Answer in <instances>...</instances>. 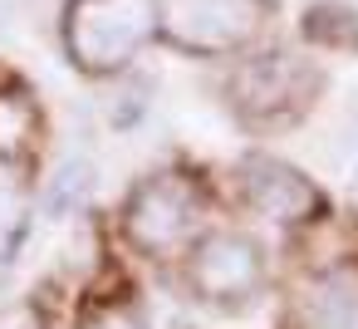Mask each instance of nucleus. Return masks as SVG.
<instances>
[{
    "label": "nucleus",
    "mask_w": 358,
    "mask_h": 329,
    "mask_svg": "<svg viewBox=\"0 0 358 329\" xmlns=\"http://www.w3.org/2000/svg\"><path fill=\"white\" fill-rule=\"evenodd\" d=\"M157 35V0H64V55L84 74H118Z\"/></svg>",
    "instance_id": "1"
},
{
    "label": "nucleus",
    "mask_w": 358,
    "mask_h": 329,
    "mask_svg": "<svg viewBox=\"0 0 358 329\" xmlns=\"http://www.w3.org/2000/svg\"><path fill=\"white\" fill-rule=\"evenodd\" d=\"M275 15V0H157V30L201 59H221L260 40Z\"/></svg>",
    "instance_id": "2"
},
{
    "label": "nucleus",
    "mask_w": 358,
    "mask_h": 329,
    "mask_svg": "<svg viewBox=\"0 0 358 329\" xmlns=\"http://www.w3.org/2000/svg\"><path fill=\"white\" fill-rule=\"evenodd\" d=\"M196 226H201V197L177 172L143 177L123 211V231L143 255H167V251L187 246L196 236Z\"/></svg>",
    "instance_id": "3"
},
{
    "label": "nucleus",
    "mask_w": 358,
    "mask_h": 329,
    "mask_svg": "<svg viewBox=\"0 0 358 329\" xmlns=\"http://www.w3.org/2000/svg\"><path fill=\"white\" fill-rule=\"evenodd\" d=\"M319 89V74L299 59V55H260V59H245L231 79V108L255 123V128H270V123H289L309 108Z\"/></svg>",
    "instance_id": "4"
},
{
    "label": "nucleus",
    "mask_w": 358,
    "mask_h": 329,
    "mask_svg": "<svg viewBox=\"0 0 358 329\" xmlns=\"http://www.w3.org/2000/svg\"><path fill=\"white\" fill-rule=\"evenodd\" d=\"M187 280L192 290L206 300V304H241L260 290L265 280V260H260V246L250 236H236V231H211L192 246V260H187Z\"/></svg>",
    "instance_id": "5"
},
{
    "label": "nucleus",
    "mask_w": 358,
    "mask_h": 329,
    "mask_svg": "<svg viewBox=\"0 0 358 329\" xmlns=\"http://www.w3.org/2000/svg\"><path fill=\"white\" fill-rule=\"evenodd\" d=\"M241 192L270 221H304L319 211V187L280 158H245L241 162Z\"/></svg>",
    "instance_id": "6"
},
{
    "label": "nucleus",
    "mask_w": 358,
    "mask_h": 329,
    "mask_svg": "<svg viewBox=\"0 0 358 329\" xmlns=\"http://www.w3.org/2000/svg\"><path fill=\"white\" fill-rule=\"evenodd\" d=\"M299 319H304V329H358V280L353 275L314 280Z\"/></svg>",
    "instance_id": "7"
},
{
    "label": "nucleus",
    "mask_w": 358,
    "mask_h": 329,
    "mask_svg": "<svg viewBox=\"0 0 358 329\" xmlns=\"http://www.w3.org/2000/svg\"><path fill=\"white\" fill-rule=\"evenodd\" d=\"M304 35L324 50H358V10L338 6V0H319L304 10Z\"/></svg>",
    "instance_id": "8"
},
{
    "label": "nucleus",
    "mask_w": 358,
    "mask_h": 329,
    "mask_svg": "<svg viewBox=\"0 0 358 329\" xmlns=\"http://www.w3.org/2000/svg\"><path fill=\"white\" fill-rule=\"evenodd\" d=\"M89 187H94V167L69 158V162H64V167L50 177V187H45V206H50L55 216H74V211L84 206Z\"/></svg>",
    "instance_id": "9"
},
{
    "label": "nucleus",
    "mask_w": 358,
    "mask_h": 329,
    "mask_svg": "<svg viewBox=\"0 0 358 329\" xmlns=\"http://www.w3.org/2000/svg\"><path fill=\"white\" fill-rule=\"evenodd\" d=\"M30 133H35V108L25 99H0V148L15 153Z\"/></svg>",
    "instance_id": "10"
},
{
    "label": "nucleus",
    "mask_w": 358,
    "mask_h": 329,
    "mask_svg": "<svg viewBox=\"0 0 358 329\" xmlns=\"http://www.w3.org/2000/svg\"><path fill=\"white\" fill-rule=\"evenodd\" d=\"M84 329H143L133 314H118V309H103V314H94Z\"/></svg>",
    "instance_id": "11"
},
{
    "label": "nucleus",
    "mask_w": 358,
    "mask_h": 329,
    "mask_svg": "<svg viewBox=\"0 0 358 329\" xmlns=\"http://www.w3.org/2000/svg\"><path fill=\"white\" fill-rule=\"evenodd\" d=\"M6 329H35V324H30V319H25V314H20V319H10V324H6Z\"/></svg>",
    "instance_id": "12"
}]
</instances>
